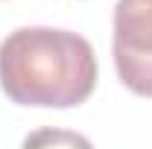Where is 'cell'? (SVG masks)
Returning <instances> with one entry per match:
<instances>
[{"label":"cell","instance_id":"cell-2","mask_svg":"<svg viewBox=\"0 0 152 149\" xmlns=\"http://www.w3.org/2000/svg\"><path fill=\"white\" fill-rule=\"evenodd\" d=\"M111 53L120 82L137 96H152V0H117Z\"/></svg>","mask_w":152,"mask_h":149},{"label":"cell","instance_id":"cell-1","mask_svg":"<svg viewBox=\"0 0 152 149\" xmlns=\"http://www.w3.org/2000/svg\"><path fill=\"white\" fill-rule=\"evenodd\" d=\"M0 88L15 105L73 108L96 88V56L70 29L20 26L0 41Z\"/></svg>","mask_w":152,"mask_h":149}]
</instances>
